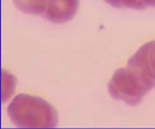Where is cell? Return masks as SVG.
Wrapping results in <instances>:
<instances>
[{
    "label": "cell",
    "mask_w": 155,
    "mask_h": 129,
    "mask_svg": "<svg viewBox=\"0 0 155 129\" xmlns=\"http://www.w3.org/2000/svg\"><path fill=\"white\" fill-rule=\"evenodd\" d=\"M12 122L23 128H52L58 122L53 105L38 96L19 94L7 108Z\"/></svg>",
    "instance_id": "6da1fadb"
},
{
    "label": "cell",
    "mask_w": 155,
    "mask_h": 129,
    "mask_svg": "<svg viewBox=\"0 0 155 129\" xmlns=\"http://www.w3.org/2000/svg\"><path fill=\"white\" fill-rule=\"evenodd\" d=\"M154 87V78L127 66L115 71L107 84V90L113 98L136 105Z\"/></svg>",
    "instance_id": "7a4b0ae2"
},
{
    "label": "cell",
    "mask_w": 155,
    "mask_h": 129,
    "mask_svg": "<svg viewBox=\"0 0 155 129\" xmlns=\"http://www.w3.org/2000/svg\"><path fill=\"white\" fill-rule=\"evenodd\" d=\"M79 0H49L45 18L53 23H65L76 16Z\"/></svg>",
    "instance_id": "3957f363"
},
{
    "label": "cell",
    "mask_w": 155,
    "mask_h": 129,
    "mask_svg": "<svg viewBox=\"0 0 155 129\" xmlns=\"http://www.w3.org/2000/svg\"><path fill=\"white\" fill-rule=\"evenodd\" d=\"M127 66L136 68L155 79V40L142 46L129 58Z\"/></svg>",
    "instance_id": "277c9868"
},
{
    "label": "cell",
    "mask_w": 155,
    "mask_h": 129,
    "mask_svg": "<svg viewBox=\"0 0 155 129\" xmlns=\"http://www.w3.org/2000/svg\"><path fill=\"white\" fill-rule=\"evenodd\" d=\"M14 4L19 11L30 15H45L49 0H14Z\"/></svg>",
    "instance_id": "5b68a950"
},
{
    "label": "cell",
    "mask_w": 155,
    "mask_h": 129,
    "mask_svg": "<svg viewBox=\"0 0 155 129\" xmlns=\"http://www.w3.org/2000/svg\"><path fill=\"white\" fill-rule=\"evenodd\" d=\"M1 76H2V83H1L2 84V91H1L2 102H6V101L12 96V94L15 93L17 80L14 74L11 73L9 71L5 70L4 68L2 69V71H1Z\"/></svg>",
    "instance_id": "8992f818"
},
{
    "label": "cell",
    "mask_w": 155,
    "mask_h": 129,
    "mask_svg": "<svg viewBox=\"0 0 155 129\" xmlns=\"http://www.w3.org/2000/svg\"><path fill=\"white\" fill-rule=\"evenodd\" d=\"M120 7H126V8H136L141 9L145 8L144 3L142 0H119Z\"/></svg>",
    "instance_id": "52a82bcc"
},
{
    "label": "cell",
    "mask_w": 155,
    "mask_h": 129,
    "mask_svg": "<svg viewBox=\"0 0 155 129\" xmlns=\"http://www.w3.org/2000/svg\"><path fill=\"white\" fill-rule=\"evenodd\" d=\"M145 7L146 6H153L155 7V0H142Z\"/></svg>",
    "instance_id": "ba28073f"
},
{
    "label": "cell",
    "mask_w": 155,
    "mask_h": 129,
    "mask_svg": "<svg viewBox=\"0 0 155 129\" xmlns=\"http://www.w3.org/2000/svg\"><path fill=\"white\" fill-rule=\"evenodd\" d=\"M107 3L111 4L112 6H116V7H120V2L119 0H104Z\"/></svg>",
    "instance_id": "9c48e42d"
}]
</instances>
